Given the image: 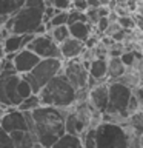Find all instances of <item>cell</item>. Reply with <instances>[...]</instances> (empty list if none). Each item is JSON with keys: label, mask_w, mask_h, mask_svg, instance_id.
I'll return each mask as SVG.
<instances>
[{"label": "cell", "mask_w": 143, "mask_h": 148, "mask_svg": "<svg viewBox=\"0 0 143 148\" xmlns=\"http://www.w3.org/2000/svg\"><path fill=\"white\" fill-rule=\"evenodd\" d=\"M28 131L37 139L42 147L49 148L65 134V117L68 108L39 106L34 111H23Z\"/></svg>", "instance_id": "cell-1"}, {"label": "cell", "mask_w": 143, "mask_h": 148, "mask_svg": "<svg viewBox=\"0 0 143 148\" xmlns=\"http://www.w3.org/2000/svg\"><path fill=\"white\" fill-rule=\"evenodd\" d=\"M39 100L42 106H54V108H69L76 103L77 91L66 80L62 73L57 74L52 80L39 91Z\"/></svg>", "instance_id": "cell-2"}, {"label": "cell", "mask_w": 143, "mask_h": 148, "mask_svg": "<svg viewBox=\"0 0 143 148\" xmlns=\"http://www.w3.org/2000/svg\"><path fill=\"white\" fill-rule=\"evenodd\" d=\"M43 9L45 8L23 6L14 16L8 18V22L5 23V28L11 34H32L35 28L43 23Z\"/></svg>", "instance_id": "cell-3"}, {"label": "cell", "mask_w": 143, "mask_h": 148, "mask_svg": "<svg viewBox=\"0 0 143 148\" xmlns=\"http://www.w3.org/2000/svg\"><path fill=\"white\" fill-rule=\"evenodd\" d=\"M97 148H129V133L120 123L100 122L94 128Z\"/></svg>", "instance_id": "cell-4"}, {"label": "cell", "mask_w": 143, "mask_h": 148, "mask_svg": "<svg viewBox=\"0 0 143 148\" xmlns=\"http://www.w3.org/2000/svg\"><path fill=\"white\" fill-rule=\"evenodd\" d=\"M62 68H63L62 59H42L34 66V69L28 74H23V77L31 85L32 94H39V91L46 83L52 80L57 74L62 73Z\"/></svg>", "instance_id": "cell-5"}, {"label": "cell", "mask_w": 143, "mask_h": 148, "mask_svg": "<svg viewBox=\"0 0 143 148\" xmlns=\"http://www.w3.org/2000/svg\"><path fill=\"white\" fill-rule=\"evenodd\" d=\"M22 79L16 69L0 73V105L3 108H17L22 99L17 94V85Z\"/></svg>", "instance_id": "cell-6"}, {"label": "cell", "mask_w": 143, "mask_h": 148, "mask_svg": "<svg viewBox=\"0 0 143 148\" xmlns=\"http://www.w3.org/2000/svg\"><path fill=\"white\" fill-rule=\"evenodd\" d=\"M108 108L105 114L109 116H128L126 108L129 103V99L132 96V90L122 85L120 82H108Z\"/></svg>", "instance_id": "cell-7"}, {"label": "cell", "mask_w": 143, "mask_h": 148, "mask_svg": "<svg viewBox=\"0 0 143 148\" xmlns=\"http://www.w3.org/2000/svg\"><path fill=\"white\" fill-rule=\"evenodd\" d=\"M62 74L66 77V80L72 85L76 91L88 90V80H89V73L83 66L80 59H72L63 62Z\"/></svg>", "instance_id": "cell-8"}, {"label": "cell", "mask_w": 143, "mask_h": 148, "mask_svg": "<svg viewBox=\"0 0 143 148\" xmlns=\"http://www.w3.org/2000/svg\"><path fill=\"white\" fill-rule=\"evenodd\" d=\"M26 49L32 51V53L35 56H39L40 59H62L60 57L59 45L51 39L49 34L34 36V39L28 43Z\"/></svg>", "instance_id": "cell-9"}, {"label": "cell", "mask_w": 143, "mask_h": 148, "mask_svg": "<svg viewBox=\"0 0 143 148\" xmlns=\"http://www.w3.org/2000/svg\"><path fill=\"white\" fill-rule=\"evenodd\" d=\"M0 128L8 134L14 131H28L25 113L17 108H6V113L0 119Z\"/></svg>", "instance_id": "cell-10"}, {"label": "cell", "mask_w": 143, "mask_h": 148, "mask_svg": "<svg viewBox=\"0 0 143 148\" xmlns=\"http://www.w3.org/2000/svg\"><path fill=\"white\" fill-rule=\"evenodd\" d=\"M108 102H109L108 82L99 83V85L88 90V103L91 105V108L94 111H97L100 114H105L106 108H108Z\"/></svg>", "instance_id": "cell-11"}, {"label": "cell", "mask_w": 143, "mask_h": 148, "mask_svg": "<svg viewBox=\"0 0 143 148\" xmlns=\"http://www.w3.org/2000/svg\"><path fill=\"white\" fill-rule=\"evenodd\" d=\"M40 60L42 59L39 57V56H35L32 51L23 48L20 51H17L16 56H14L12 66H14V69H16L18 74H22V76H23V74H28L29 71H32L34 66L40 62Z\"/></svg>", "instance_id": "cell-12"}, {"label": "cell", "mask_w": 143, "mask_h": 148, "mask_svg": "<svg viewBox=\"0 0 143 148\" xmlns=\"http://www.w3.org/2000/svg\"><path fill=\"white\" fill-rule=\"evenodd\" d=\"M59 49H60V57H62L63 62L66 60H72V59H78L85 49V45L83 42L74 39V37H68L65 42L59 45Z\"/></svg>", "instance_id": "cell-13"}, {"label": "cell", "mask_w": 143, "mask_h": 148, "mask_svg": "<svg viewBox=\"0 0 143 148\" xmlns=\"http://www.w3.org/2000/svg\"><path fill=\"white\" fill-rule=\"evenodd\" d=\"M89 77L94 79L97 83L108 82V59L95 57L91 60L89 68H88Z\"/></svg>", "instance_id": "cell-14"}, {"label": "cell", "mask_w": 143, "mask_h": 148, "mask_svg": "<svg viewBox=\"0 0 143 148\" xmlns=\"http://www.w3.org/2000/svg\"><path fill=\"white\" fill-rule=\"evenodd\" d=\"M14 148H35L37 139L29 131H14L9 134Z\"/></svg>", "instance_id": "cell-15"}, {"label": "cell", "mask_w": 143, "mask_h": 148, "mask_svg": "<svg viewBox=\"0 0 143 148\" xmlns=\"http://www.w3.org/2000/svg\"><path fill=\"white\" fill-rule=\"evenodd\" d=\"M68 29H69V36L74 37V39L80 40V42H85L88 40V37L92 34L94 31V26L89 25L86 22H76L72 25H68Z\"/></svg>", "instance_id": "cell-16"}, {"label": "cell", "mask_w": 143, "mask_h": 148, "mask_svg": "<svg viewBox=\"0 0 143 148\" xmlns=\"http://www.w3.org/2000/svg\"><path fill=\"white\" fill-rule=\"evenodd\" d=\"M126 71H128V68L123 65L120 57H108V82L117 80Z\"/></svg>", "instance_id": "cell-17"}, {"label": "cell", "mask_w": 143, "mask_h": 148, "mask_svg": "<svg viewBox=\"0 0 143 148\" xmlns=\"http://www.w3.org/2000/svg\"><path fill=\"white\" fill-rule=\"evenodd\" d=\"M25 6V0H0V16L11 17Z\"/></svg>", "instance_id": "cell-18"}, {"label": "cell", "mask_w": 143, "mask_h": 148, "mask_svg": "<svg viewBox=\"0 0 143 148\" xmlns=\"http://www.w3.org/2000/svg\"><path fill=\"white\" fill-rule=\"evenodd\" d=\"M51 148H83L82 137L80 136H72V134L65 133L57 142L54 143Z\"/></svg>", "instance_id": "cell-19"}, {"label": "cell", "mask_w": 143, "mask_h": 148, "mask_svg": "<svg viewBox=\"0 0 143 148\" xmlns=\"http://www.w3.org/2000/svg\"><path fill=\"white\" fill-rule=\"evenodd\" d=\"M5 54H16L22 49V36L20 34H9L2 43Z\"/></svg>", "instance_id": "cell-20"}, {"label": "cell", "mask_w": 143, "mask_h": 148, "mask_svg": "<svg viewBox=\"0 0 143 148\" xmlns=\"http://www.w3.org/2000/svg\"><path fill=\"white\" fill-rule=\"evenodd\" d=\"M48 34L51 36V39H52L57 45H60L62 42H65L68 39V37H71L69 36V29H68V25H62V26H55L52 28Z\"/></svg>", "instance_id": "cell-21"}, {"label": "cell", "mask_w": 143, "mask_h": 148, "mask_svg": "<svg viewBox=\"0 0 143 148\" xmlns=\"http://www.w3.org/2000/svg\"><path fill=\"white\" fill-rule=\"evenodd\" d=\"M40 105V100H39V96L37 94H32L29 97H26V99H23L20 102V105L17 106L18 111H34L35 108H39Z\"/></svg>", "instance_id": "cell-22"}, {"label": "cell", "mask_w": 143, "mask_h": 148, "mask_svg": "<svg viewBox=\"0 0 143 148\" xmlns=\"http://www.w3.org/2000/svg\"><path fill=\"white\" fill-rule=\"evenodd\" d=\"M129 125L132 127L134 134H137V136L143 134V114H142V111H137V113L129 116Z\"/></svg>", "instance_id": "cell-23"}, {"label": "cell", "mask_w": 143, "mask_h": 148, "mask_svg": "<svg viewBox=\"0 0 143 148\" xmlns=\"http://www.w3.org/2000/svg\"><path fill=\"white\" fill-rule=\"evenodd\" d=\"M80 137H82L83 148H97V145H95V131H94V128L86 130V131L83 133Z\"/></svg>", "instance_id": "cell-24"}, {"label": "cell", "mask_w": 143, "mask_h": 148, "mask_svg": "<svg viewBox=\"0 0 143 148\" xmlns=\"http://www.w3.org/2000/svg\"><path fill=\"white\" fill-rule=\"evenodd\" d=\"M17 94H18V97H20L22 100L26 99V97H29V96H32L31 85L28 83V80L23 76L20 79V82H18V85H17Z\"/></svg>", "instance_id": "cell-25"}, {"label": "cell", "mask_w": 143, "mask_h": 148, "mask_svg": "<svg viewBox=\"0 0 143 148\" xmlns=\"http://www.w3.org/2000/svg\"><path fill=\"white\" fill-rule=\"evenodd\" d=\"M76 22H86V23H88L86 14L71 8V9L68 11V22H66V25H72V23H76Z\"/></svg>", "instance_id": "cell-26"}, {"label": "cell", "mask_w": 143, "mask_h": 148, "mask_svg": "<svg viewBox=\"0 0 143 148\" xmlns=\"http://www.w3.org/2000/svg\"><path fill=\"white\" fill-rule=\"evenodd\" d=\"M118 25L123 28V29H129L132 31L136 28V20H134V16H125V17H118Z\"/></svg>", "instance_id": "cell-27"}, {"label": "cell", "mask_w": 143, "mask_h": 148, "mask_svg": "<svg viewBox=\"0 0 143 148\" xmlns=\"http://www.w3.org/2000/svg\"><path fill=\"white\" fill-rule=\"evenodd\" d=\"M0 148H14L11 136L8 133H5L3 130H0Z\"/></svg>", "instance_id": "cell-28"}, {"label": "cell", "mask_w": 143, "mask_h": 148, "mask_svg": "<svg viewBox=\"0 0 143 148\" xmlns=\"http://www.w3.org/2000/svg\"><path fill=\"white\" fill-rule=\"evenodd\" d=\"M52 6L57 11H69L71 9V0H54Z\"/></svg>", "instance_id": "cell-29"}, {"label": "cell", "mask_w": 143, "mask_h": 148, "mask_svg": "<svg viewBox=\"0 0 143 148\" xmlns=\"http://www.w3.org/2000/svg\"><path fill=\"white\" fill-rule=\"evenodd\" d=\"M57 12H59V11L52 6V5H49V6H45V9H43V23H48Z\"/></svg>", "instance_id": "cell-30"}, {"label": "cell", "mask_w": 143, "mask_h": 148, "mask_svg": "<svg viewBox=\"0 0 143 148\" xmlns=\"http://www.w3.org/2000/svg\"><path fill=\"white\" fill-rule=\"evenodd\" d=\"M120 29H122V26L118 25V22H112V23H109V26H108V29L105 31V37H112L115 32H118Z\"/></svg>", "instance_id": "cell-31"}, {"label": "cell", "mask_w": 143, "mask_h": 148, "mask_svg": "<svg viewBox=\"0 0 143 148\" xmlns=\"http://www.w3.org/2000/svg\"><path fill=\"white\" fill-rule=\"evenodd\" d=\"M71 8L85 12L88 9V3H86V0H71Z\"/></svg>", "instance_id": "cell-32"}, {"label": "cell", "mask_w": 143, "mask_h": 148, "mask_svg": "<svg viewBox=\"0 0 143 148\" xmlns=\"http://www.w3.org/2000/svg\"><path fill=\"white\" fill-rule=\"evenodd\" d=\"M25 6H29V8H45V0H25Z\"/></svg>", "instance_id": "cell-33"}, {"label": "cell", "mask_w": 143, "mask_h": 148, "mask_svg": "<svg viewBox=\"0 0 143 148\" xmlns=\"http://www.w3.org/2000/svg\"><path fill=\"white\" fill-rule=\"evenodd\" d=\"M32 39H34V34H22V49L26 48Z\"/></svg>", "instance_id": "cell-34"}, {"label": "cell", "mask_w": 143, "mask_h": 148, "mask_svg": "<svg viewBox=\"0 0 143 148\" xmlns=\"http://www.w3.org/2000/svg\"><path fill=\"white\" fill-rule=\"evenodd\" d=\"M109 8L108 6H103V5H101L100 8H97V14H99V17L101 18V17H108L109 16Z\"/></svg>", "instance_id": "cell-35"}, {"label": "cell", "mask_w": 143, "mask_h": 148, "mask_svg": "<svg viewBox=\"0 0 143 148\" xmlns=\"http://www.w3.org/2000/svg\"><path fill=\"white\" fill-rule=\"evenodd\" d=\"M86 3H88V8H94V9L101 6V3L99 2V0H86Z\"/></svg>", "instance_id": "cell-36"}, {"label": "cell", "mask_w": 143, "mask_h": 148, "mask_svg": "<svg viewBox=\"0 0 143 148\" xmlns=\"http://www.w3.org/2000/svg\"><path fill=\"white\" fill-rule=\"evenodd\" d=\"M5 113H6V108H3V106L0 105V119L3 117V114H5Z\"/></svg>", "instance_id": "cell-37"}, {"label": "cell", "mask_w": 143, "mask_h": 148, "mask_svg": "<svg viewBox=\"0 0 143 148\" xmlns=\"http://www.w3.org/2000/svg\"><path fill=\"white\" fill-rule=\"evenodd\" d=\"M138 143H140V148H143V134L138 136Z\"/></svg>", "instance_id": "cell-38"}, {"label": "cell", "mask_w": 143, "mask_h": 148, "mask_svg": "<svg viewBox=\"0 0 143 148\" xmlns=\"http://www.w3.org/2000/svg\"><path fill=\"white\" fill-rule=\"evenodd\" d=\"M54 0H45V6H49V5H52Z\"/></svg>", "instance_id": "cell-39"}, {"label": "cell", "mask_w": 143, "mask_h": 148, "mask_svg": "<svg viewBox=\"0 0 143 148\" xmlns=\"http://www.w3.org/2000/svg\"><path fill=\"white\" fill-rule=\"evenodd\" d=\"M99 2H100L101 5H103V6H106V5L109 3V0H99Z\"/></svg>", "instance_id": "cell-40"}, {"label": "cell", "mask_w": 143, "mask_h": 148, "mask_svg": "<svg viewBox=\"0 0 143 148\" xmlns=\"http://www.w3.org/2000/svg\"><path fill=\"white\" fill-rule=\"evenodd\" d=\"M0 73H2V59H0Z\"/></svg>", "instance_id": "cell-41"}, {"label": "cell", "mask_w": 143, "mask_h": 148, "mask_svg": "<svg viewBox=\"0 0 143 148\" xmlns=\"http://www.w3.org/2000/svg\"><path fill=\"white\" fill-rule=\"evenodd\" d=\"M142 114H143V111H142Z\"/></svg>", "instance_id": "cell-42"}]
</instances>
